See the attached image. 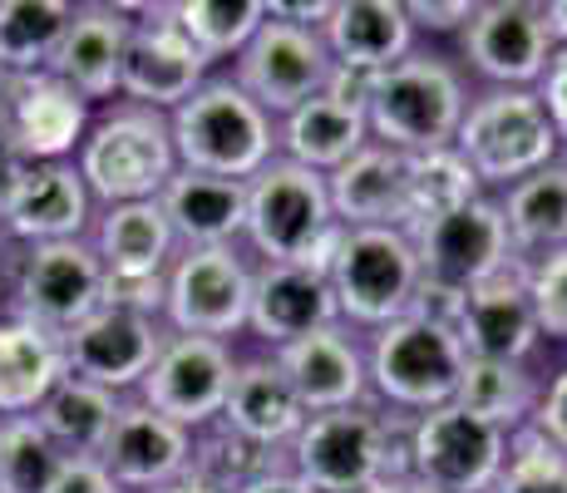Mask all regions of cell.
I'll use <instances>...</instances> for the list:
<instances>
[{"instance_id": "6da1fadb", "label": "cell", "mask_w": 567, "mask_h": 493, "mask_svg": "<svg viewBox=\"0 0 567 493\" xmlns=\"http://www.w3.org/2000/svg\"><path fill=\"white\" fill-rule=\"evenodd\" d=\"M243 233L267 261L281 267L331 271V257L341 247L346 227L331 213L326 178L291 158H271L257 178H247V223Z\"/></svg>"}, {"instance_id": "7a4b0ae2", "label": "cell", "mask_w": 567, "mask_h": 493, "mask_svg": "<svg viewBox=\"0 0 567 493\" xmlns=\"http://www.w3.org/2000/svg\"><path fill=\"white\" fill-rule=\"evenodd\" d=\"M405 430L410 420H390L370 404L307 414L291 440V474L316 493H365L380 479H405Z\"/></svg>"}, {"instance_id": "3957f363", "label": "cell", "mask_w": 567, "mask_h": 493, "mask_svg": "<svg viewBox=\"0 0 567 493\" xmlns=\"http://www.w3.org/2000/svg\"><path fill=\"white\" fill-rule=\"evenodd\" d=\"M178 168L247 183L277 158V124L237 80H207L168 119Z\"/></svg>"}, {"instance_id": "277c9868", "label": "cell", "mask_w": 567, "mask_h": 493, "mask_svg": "<svg viewBox=\"0 0 567 493\" xmlns=\"http://www.w3.org/2000/svg\"><path fill=\"white\" fill-rule=\"evenodd\" d=\"M464 109V84L450 64L434 60V54H405L400 64H390L385 74L370 80L365 124L375 144L414 158V153L454 148Z\"/></svg>"}, {"instance_id": "5b68a950", "label": "cell", "mask_w": 567, "mask_h": 493, "mask_svg": "<svg viewBox=\"0 0 567 493\" xmlns=\"http://www.w3.org/2000/svg\"><path fill=\"white\" fill-rule=\"evenodd\" d=\"M178 173L173 129L158 109H114L84 134L80 144V178L109 207L118 203H154Z\"/></svg>"}, {"instance_id": "8992f818", "label": "cell", "mask_w": 567, "mask_h": 493, "mask_svg": "<svg viewBox=\"0 0 567 493\" xmlns=\"http://www.w3.org/2000/svg\"><path fill=\"white\" fill-rule=\"evenodd\" d=\"M464 366H468V356L450 326L420 321V316H400V321L375 331V346H370V360H365V380L375 386V394L390 410L414 420V414L440 410V404L454 400Z\"/></svg>"}, {"instance_id": "52a82bcc", "label": "cell", "mask_w": 567, "mask_h": 493, "mask_svg": "<svg viewBox=\"0 0 567 493\" xmlns=\"http://www.w3.org/2000/svg\"><path fill=\"white\" fill-rule=\"evenodd\" d=\"M454 153L478 183H523L528 173L558 163V134L533 90H488L464 109Z\"/></svg>"}, {"instance_id": "ba28073f", "label": "cell", "mask_w": 567, "mask_h": 493, "mask_svg": "<svg viewBox=\"0 0 567 493\" xmlns=\"http://www.w3.org/2000/svg\"><path fill=\"white\" fill-rule=\"evenodd\" d=\"M326 281H331L341 316L361 326L380 331V326L410 316L414 291H420V257H414L410 233H400V227H346Z\"/></svg>"}, {"instance_id": "9c48e42d", "label": "cell", "mask_w": 567, "mask_h": 493, "mask_svg": "<svg viewBox=\"0 0 567 493\" xmlns=\"http://www.w3.org/2000/svg\"><path fill=\"white\" fill-rule=\"evenodd\" d=\"M504 459L508 434L464 414L454 400L414 414L405 430V479L434 493H494Z\"/></svg>"}, {"instance_id": "30bf717a", "label": "cell", "mask_w": 567, "mask_h": 493, "mask_svg": "<svg viewBox=\"0 0 567 493\" xmlns=\"http://www.w3.org/2000/svg\"><path fill=\"white\" fill-rule=\"evenodd\" d=\"M252 306V271L233 247H188L168 271L163 311L178 336H223L243 331Z\"/></svg>"}, {"instance_id": "8fae6325", "label": "cell", "mask_w": 567, "mask_h": 493, "mask_svg": "<svg viewBox=\"0 0 567 493\" xmlns=\"http://www.w3.org/2000/svg\"><path fill=\"white\" fill-rule=\"evenodd\" d=\"M331 70L336 64H331V54H326L321 35L297 25V20H281L271 6H267V25L252 35V45L237 54V84H243L267 114H281V119L321 94Z\"/></svg>"}, {"instance_id": "7c38bea8", "label": "cell", "mask_w": 567, "mask_h": 493, "mask_svg": "<svg viewBox=\"0 0 567 493\" xmlns=\"http://www.w3.org/2000/svg\"><path fill=\"white\" fill-rule=\"evenodd\" d=\"M90 134V104L54 80L40 74H0V148L20 163H60Z\"/></svg>"}, {"instance_id": "4fadbf2b", "label": "cell", "mask_w": 567, "mask_h": 493, "mask_svg": "<svg viewBox=\"0 0 567 493\" xmlns=\"http://www.w3.org/2000/svg\"><path fill=\"white\" fill-rule=\"evenodd\" d=\"M104 306V267L94 247L35 243L16 277V316L50 336H64Z\"/></svg>"}, {"instance_id": "5bb4252c", "label": "cell", "mask_w": 567, "mask_h": 493, "mask_svg": "<svg viewBox=\"0 0 567 493\" xmlns=\"http://www.w3.org/2000/svg\"><path fill=\"white\" fill-rule=\"evenodd\" d=\"M410 243H414V257H420V277L454 291L484 287L508 261H518L514 243H508L504 207L488 203V197H474L460 213L410 233Z\"/></svg>"}, {"instance_id": "9a60e30c", "label": "cell", "mask_w": 567, "mask_h": 493, "mask_svg": "<svg viewBox=\"0 0 567 493\" xmlns=\"http://www.w3.org/2000/svg\"><path fill=\"white\" fill-rule=\"evenodd\" d=\"M237 360L223 341L207 336H168L144 376V404L158 410L163 420L183 424V430H203V424L223 420L227 390H233Z\"/></svg>"}, {"instance_id": "2e32d148", "label": "cell", "mask_w": 567, "mask_h": 493, "mask_svg": "<svg viewBox=\"0 0 567 493\" xmlns=\"http://www.w3.org/2000/svg\"><path fill=\"white\" fill-rule=\"evenodd\" d=\"M553 30L543 6L528 0H488L474 6L464 25V54L478 74L498 80V90H528L553 60Z\"/></svg>"}, {"instance_id": "e0dca14e", "label": "cell", "mask_w": 567, "mask_h": 493, "mask_svg": "<svg viewBox=\"0 0 567 493\" xmlns=\"http://www.w3.org/2000/svg\"><path fill=\"white\" fill-rule=\"evenodd\" d=\"M60 341H64V366H70V376L118 394L128 386H144V376L154 370L168 336L154 326V316L124 311V306H100V311L84 316L74 331H64Z\"/></svg>"}, {"instance_id": "ac0fdd59", "label": "cell", "mask_w": 567, "mask_h": 493, "mask_svg": "<svg viewBox=\"0 0 567 493\" xmlns=\"http://www.w3.org/2000/svg\"><path fill=\"white\" fill-rule=\"evenodd\" d=\"M207 84V60L193 50V40L178 30L168 6L148 10V20H138L128 35L124 54V80L118 94H128L138 109H178L183 99H193Z\"/></svg>"}, {"instance_id": "d6986e66", "label": "cell", "mask_w": 567, "mask_h": 493, "mask_svg": "<svg viewBox=\"0 0 567 493\" xmlns=\"http://www.w3.org/2000/svg\"><path fill=\"white\" fill-rule=\"evenodd\" d=\"M454 336H460L468 360H514V366H523V356H533V346H538V321H533L528 306V261H508L498 277L468 291Z\"/></svg>"}, {"instance_id": "ffe728a7", "label": "cell", "mask_w": 567, "mask_h": 493, "mask_svg": "<svg viewBox=\"0 0 567 493\" xmlns=\"http://www.w3.org/2000/svg\"><path fill=\"white\" fill-rule=\"evenodd\" d=\"M188 459H193V430L163 420L144 400L118 410L114 434H109L100 449V464L114 474V484L144 489V493L188 479Z\"/></svg>"}, {"instance_id": "44dd1931", "label": "cell", "mask_w": 567, "mask_h": 493, "mask_svg": "<svg viewBox=\"0 0 567 493\" xmlns=\"http://www.w3.org/2000/svg\"><path fill=\"white\" fill-rule=\"evenodd\" d=\"M90 217V188L74 163H25L0 203V227L35 243H74Z\"/></svg>"}, {"instance_id": "7402d4cb", "label": "cell", "mask_w": 567, "mask_h": 493, "mask_svg": "<svg viewBox=\"0 0 567 493\" xmlns=\"http://www.w3.org/2000/svg\"><path fill=\"white\" fill-rule=\"evenodd\" d=\"M341 321L336 291L321 271L311 267H281L267 261L261 271H252V306H247V326L271 346H291L301 336L331 331Z\"/></svg>"}, {"instance_id": "603a6c76", "label": "cell", "mask_w": 567, "mask_h": 493, "mask_svg": "<svg viewBox=\"0 0 567 493\" xmlns=\"http://www.w3.org/2000/svg\"><path fill=\"white\" fill-rule=\"evenodd\" d=\"M128 35H134V20L124 6H74V20L64 30L60 50H54L50 74L70 84L84 104L114 99L118 80H124Z\"/></svg>"}, {"instance_id": "cb8c5ba5", "label": "cell", "mask_w": 567, "mask_h": 493, "mask_svg": "<svg viewBox=\"0 0 567 493\" xmlns=\"http://www.w3.org/2000/svg\"><path fill=\"white\" fill-rule=\"evenodd\" d=\"M414 25L405 16V0H336L321 25V45L336 70L351 74H385L410 54Z\"/></svg>"}, {"instance_id": "d4e9b609", "label": "cell", "mask_w": 567, "mask_h": 493, "mask_svg": "<svg viewBox=\"0 0 567 493\" xmlns=\"http://www.w3.org/2000/svg\"><path fill=\"white\" fill-rule=\"evenodd\" d=\"M281 366V376L291 380L297 390L301 410L307 414H326V410H351V404H365V356L355 350L351 336L331 331H316L301 336V341L281 346L271 356Z\"/></svg>"}, {"instance_id": "484cf974", "label": "cell", "mask_w": 567, "mask_h": 493, "mask_svg": "<svg viewBox=\"0 0 567 493\" xmlns=\"http://www.w3.org/2000/svg\"><path fill=\"white\" fill-rule=\"evenodd\" d=\"M405 188L410 153H395L385 144H365L326 178L331 213L341 227H400L405 233Z\"/></svg>"}, {"instance_id": "4316f807", "label": "cell", "mask_w": 567, "mask_h": 493, "mask_svg": "<svg viewBox=\"0 0 567 493\" xmlns=\"http://www.w3.org/2000/svg\"><path fill=\"white\" fill-rule=\"evenodd\" d=\"M223 424L257 449H281L301 434L307 410H301L297 390L281 376L277 360H247V366H237L233 390H227Z\"/></svg>"}, {"instance_id": "83f0119b", "label": "cell", "mask_w": 567, "mask_h": 493, "mask_svg": "<svg viewBox=\"0 0 567 493\" xmlns=\"http://www.w3.org/2000/svg\"><path fill=\"white\" fill-rule=\"evenodd\" d=\"M173 237L188 247H227L247 223V183L213 178V173L178 168L158 193Z\"/></svg>"}, {"instance_id": "f1b7e54d", "label": "cell", "mask_w": 567, "mask_h": 493, "mask_svg": "<svg viewBox=\"0 0 567 493\" xmlns=\"http://www.w3.org/2000/svg\"><path fill=\"white\" fill-rule=\"evenodd\" d=\"M64 376H70V366H64L60 336L40 331L20 316L0 321V414L6 420L35 414Z\"/></svg>"}, {"instance_id": "f546056e", "label": "cell", "mask_w": 567, "mask_h": 493, "mask_svg": "<svg viewBox=\"0 0 567 493\" xmlns=\"http://www.w3.org/2000/svg\"><path fill=\"white\" fill-rule=\"evenodd\" d=\"M277 144L287 148L281 158H291V163H301V168L331 178L346 158H355V153L370 144L365 109H346V104H336V99L316 94L301 109H291L287 114Z\"/></svg>"}, {"instance_id": "4dcf8cb0", "label": "cell", "mask_w": 567, "mask_h": 493, "mask_svg": "<svg viewBox=\"0 0 567 493\" xmlns=\"http://www.w3.org/2000/svg\"><path fill=\"white\" fill-rule=\"evenodd\" d=\"M173 227L163 217L158 197L154 203H118L109 207V217L100 223V257L104 277H118V281H144V277H163L173 257Z\"/></svg>"}, {"instance_id": "1f68e13d", "label": "cell", "mask_w": 567, "mask_h": 493, "mask_svg": "<svg viewBox=\"0 0 567 493\" xmlns=\"http://www.w3.org/2000/svg\"><path fill=\"white\" fill-rule=\"evenodd\" d=\"M118 394L104 386H90L80 376H64L60 386L45 394V404L35 410V424L50 434V444L64 459H100L104 440L114 434L118 420Z\"/></svg>"}, {"instance_id": "d6a6232c", "label": "cell", "mask_w": 567, "mask_h": 493, "mask_svg": "<svg viewBox=\"0 0 567 493\" xmlns=\"http://www.w3.org/2000/svg\"><path fill=\"white\" fill-rule=\"evenodd\" d=\"M498 207H504L508 223V243L523 261L567 247V163H548V168L528 173L508 188V203Z\"/></svg>"}, {"instance_id": "836d02e7", "label": "cell", "mask_w": 567, "mask_h": 493, "mask_svg": "<svg viewBox=\"0 0 567 493\" xmlns=\"http://www.w3.org/2000/svg\"><path fill=\"white\" fill-rule=\"evenodd\" d=\"M454 404L474 420L494 424V430L518 434L528 430L533 410H538V386L514 360H468L460 390H454Z\"/></svg>"}, {"instance_id": "e575fe53", "label": "cell", "mask_w": 567, "mask_h": 493, "mask_svg": "<svg viewBox=\"0 0 567 493\" xmlns=\"http://www.w3.org/2000/svg\"><path fill=\"white\" fill-rule=\"evenodd\" d=\"M70 20V0H0V74L50 70Z\"/></svg>"}, {"instance_id": "d590c367", "label": "cell", "mask_w": 567, "mask_h": 493, "mask_svg": "<svg viewBox=\"0 0 567 493\" xmlns=\"http://www.w3.org/2000/svg\"><path fill=\"white\" fill-rule=\"evenodd\" d=\"M484 183L474 178V168L460 158L454 148H434V153H414L410 158V188H405V233L440 223V217L468 207Z\"/></svg>"}, {"instance_id": "8d00e7d4", "label": "cell", "mask_w": 567, "mask_h": 493, "mask_svg": "<svg viewBox=\"0 0 567 493\" xmlns=\"http://www.w3.org/2000/svg\"><path fill=\"white\" fill-rule=\"evenodd\" d=\"M168 10L207 64L223 60V54H243L257 30L267 25V6L261 0H183V6H168Z\"/></svg>"}, {"instance_id": "74e56055", "label": "cell", "mask_w": 567, "mask_h": 493, "mask_svg": "<svg viewBox=\"0 0 567 493\" xmlns=\"http://www.w3.org/2000/svg\"><path fill=\"white\" fill-rule=\"evenodd\" d=\"M267 469H277V454L271 449L247 444L243 434H233L223 420L213 430H203L193 440V459H188V479L213 493H243L252 479H261Z\"/></svg>"}, {"instance_id": "f35d334b", "label": "cell", "mask_w": 567, "mask_h": 493, "mask_svg": "<svg viewBox=\"0 0 567 493\" xmlns=\"http://www.w3.org/2000/svg\"><path fill=\"white\" fill-rule=\"evenodd\" d=\"M64 469V454L35 424V414L0 420V493H50Z\"/></svg>"}, {"instance_id": "ab89813d", "label": "cell", "mask_w": 567, "mask_h": 493, "mask_svg": "<svg viewBox=\"0 0 567 493\" xmlns=\"http://www.w3.org/2000/svg\"><path fill=\"white\" fill-rule=\"evenodd\" d=\"M494 493H567V454L543 440L533 424L508 434V459Z\"/></svg>"}, {"instance_id": "60d3db41", "label": "cell", "mask_w": 567, "mask_h": 493, "mask_svg": "<svg viewBox=\"0 0 567 493\" xmlns=\"http://www.w3.org/2000/svg\"><path fill=\"white\" fill-rule=\"evenodd\" d=\"M528 306L533 321H538V336L567 341V247L528 261Z\"/></svg>"}, {"instance_id": "b9f144b4", "label": "cell", "mask_w": 567, "mask_h": 493, "mask_svg": "<svg viewBox=\"0 0 567 493\" xmlns=\"http://www.w3.org/2000/svg\"><path fill=\"white\" fill-rule=\"evenodd\" d=\"M533 94H538V104H543V114H548L558 144H567V50H553L548 70H543V80H538Z\"/></svg>"}, {"instance_id": "7bdbcfd3", "label": "cell", "mask_w": 567, "mask_h": 493, "mask_svg": "<svg viewBox=\"0 0 567 493\" xmlns=\"http://www.w3.org/2000/svg\"><path fill=\"white\" fill-rule=\"evenodd\" d=\"M163 291H168V277H144V281L104 277V306H124V311H138V316L163 311Z\"/></svg>"}, {"instance_id": "ee69618b", "label": "cell", "mask_w": 567, "mask_h": 493, "mask_svg": "<svg viewBox=\"0 0 567 493\" xmlns=\"http://www.w3.org/2000/svg\"><path fill=\"white\" fill-rule=\"evenodd\" d=\"M533 430H538L543 440L558 444L563 454H567V370H558V376H553L548 394L538 400V410H533Z\"/></svg>"}, {"instance_id": "f6af8a7d", "label": "cell", "mask_w": 567, "mask_h": 493, "mask_svg": "<svg viewBox=\"0 0 567 493\" xmlns=\"http://www.w3.org/2000/svg\"><path fill=\"white\" fill-rule=\"evenodd\" d=\"M50 493H124V489L114 484V474H109L100 459H64Z\"/></svg>"}, {"instance_id": "bcb514c9", "label": "cell", "mask_w": 567, "mask_h": 493, "mask_svg": "<svg viewBox=\"0 0 567 493\" xmlns=\"http://www.w3.org/2000/svg\"><path fill=\"white\" fill-rule=\"evenodd\" d=\"M410 25H424V30H454V25H468L474 16V0H450V6H430V0H414L405 6Z\"/></svg>"}, {"instance_id": "7dc6e473", "label": "cell", "mask_w": 567, "mask_h": 493, "mask_svg": "<svg viewBox=\"0 0 567 493\" xmlns=\"http://www.w3.org/2000/svg\"><path fill=\"white\" fill-rule=\"evenodd\" d=\"M243 493H316V489L307 484V479L291 474V469H267V474L252 479Z\"/></svg>"}, {"instance_id": "c3c4849f", "label": "cell", "mask_w": 567, "mask_h": 493, "mask_svg": "<svg viewBox=\"0 0 567 493\" xmlns=\"http://www.w3.org/2000/svg\"><path fill=\"white\" fill-rule=\"evenodd\" d=\"M543 16H548L553 45H558V50H567V0H548V6H543Z\"/></svg>"}, {"instance_id": "681fc988", "label": "cell", "mask_w": 567, "mask_h": 493, "mask_svg": "<svg viewBox=\"0 0 567 493\" xmlns=\"http://www.w3.org/2000/svg\"><path fill=\"white\" fill-rule=\"evenodd\" d=\"M365 493H414L410 479H380L375 489H365Z\"/></svg>"}, {"instance_id": "f907efd6", "label": "cell", "mask_w": 567, "mask_h": 493, "mask_svg": "<svg viewBox=\"0 0 567 493\" xmlns=\"http://www.w3.org/2000/svg\"><path fill=\"white\" fill-rule=\"evenodd\" d=\"M154 493H213V489L193 484V479H178V484H168V489H154Z\"/></svg>"}, {"instance_id": "816d5d0a", "label": "cell", "mask_w": 567, "mask_h": 493, "mask_svg": "<svg viewBox=\"0 0 567 493\" xmlns=\"http://www.w3.org/2000/svg\"><path fill=\"white\" fill-rule=\"evenodd\" d=\"M414 493H434V489H420V484H414Z\"/></svg>"}, {"instance_id": "f5cc1de1", "label": "cell", "mask_w": 567, "mask_h": 493, "mask_svg": "<svg viewBox=\"0 0 567 493\" xmlns=\"http://www.w3.org/2000/svg\"><path fill=\"white\" fill-rule=\"evenodd\" d=\"M0 257H6V237H0Z\"/></svg>"}]
</instances>
